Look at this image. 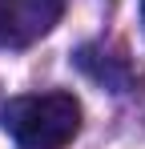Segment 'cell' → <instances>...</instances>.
<instances>
[{
  "mask_svg": "<svg viewBox=\"0 0 145 149\" xmlns=\"http://www.w3.org/2000/svg\"><path fill=\"white\" fill-rule=\"evenodd\" d=\"M4 129L24 149H65L81 133V101L72 93H32L4 109Z\"/></svg>",
  "mask_w": 145,
  "mask_h": 149,
  "instance_id": "cell-1",
  "label": "cell"
},
{
  "mask_svg": "<svg viewBox=\"0 0 145 149\" xmlns=\"http://www.w3.org/2000/svg\"><path fill=\"white\" fill-rule=\"evenodd\" d=\"M65 0H0V49H28L61 20Z\"/></svg>",
  "mask_w": 145,
  "mask_h": 149,
  "instance_id": "cell-2",
  "label": "cell"
},
{
  "mask_svg": "<svg viewBox=\"0 0 145 149\" xmlns=\"http://www.w3.org/2000/svg\"><path fill=\"white\" fill-rule=\"evenodd\" d=\"M141 24H145V0H141Z\"/></svg>",
  "mask_w": 145,
  "mask_h": 149,
  "instance_id": "cell-3",
  "label": "cell"
}]
</instances>
